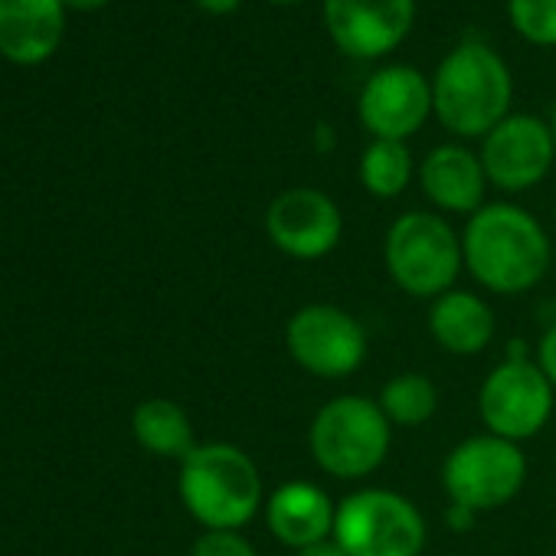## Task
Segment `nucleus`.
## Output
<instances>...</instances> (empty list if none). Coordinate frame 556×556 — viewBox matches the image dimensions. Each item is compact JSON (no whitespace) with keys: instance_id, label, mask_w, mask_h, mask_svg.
Segmentation results:
<instances>
[{"instance_id":"f257e3e1","label":"nucleus","mask_w":556,"mask_h":556,"mask_svg":"<svg viewBox=\"0 0 556 556\" xmlns=\"http://www.w3.org/2000/svg\"><path fill=\"white\" fill-rule=\"evenodd\" d=\"M465 268L494 295H523L536 289L553 262V245L536 216L514 203L481 206L462 236Z\"/></svg>"},{"instance_id":"f03ea898","label":"nucleus","mask_w":556,"mask_h":556,"mask_svg":"<svg viewBox=\"0 0 556 556\" xmlns=\"http://www.w3.org/2000/svg\"><path fill=\"white\" fill-rule=\"evenodd\" d=\"M510 70L481 40H462L435 70L432 112L458 138H484L510 115Z\"/></svg>"},{"instance_id":"7ed1b4c3","label":"nucleus","mask_w":556,"mask_h":556,"mask_svg":"<svg viewBox=\"0 0 556 556\" xmlns=\"http://www.w3.org/2000/svg\"><path fill=\"white\" fill-rule=\"evenodd\" d=\"M184 507L206 530H239L262 507V475L232 442L197 445L177 475Z\"/></svg>"},{"instance_id":"20e7f679","label":"nucleus","mask_w":556,"mask_h":556,"mask_svg":"<svg viewBox=\"0 0 556 556\" xmlns=\"http://www.w3.org/2000/svg\"><path fill=\"white\" fill-rule=\"evenodd\" d=\"M393 442V426L380 403L367 396H334L318 409L308 429V448L318 468L341 481H361L374 475Z\"/></svg>"},{"instance_id":"39448f33","label":"nucleus","mask_w":556,"mask_h":556,"mask_svg":"<svg viewBox=\"0 0 556 556\" xmlns=\"http://www.w3.org/2000/svg\"><path fill=\"white\" fill-rule=\"evenodd\" d=\"M383 265L409 299H439L452 292L465 265L462 239L439 213H403L383 242Z\"/></svg>"},{"instance_id":"423d86ee","label":"nucleus","mask_w":556,"mask_h":556,"mask_svg":"<svg viewBox=\"0 0 556 556\" xmlns=\"http://www.w3.org/2000/svg\"><path fill=\"white\" fill-rule=\"evenodd\" d=\"M331 536L348 556H422L429 530L406 494L364 488L344 497Z\"/></svg>"},{"instance_id":"0eeeda50","label":"nucleus","mask_w":556,"mask_h":556,"mask_svg":"<svg viewBox=\"0 0 556 556\" xmlns=\"http://www.w3.org/2000/svg\"><path fill=\"white\" fill-rule=\"evenodd\" d=\"M523 481H527L523 448L491 432L458 442L442 465V484L452 504H462L475 514L510 504L520 494Z\"/></svg>"},{"instance_id":"6e6552de","label":"nucleus","mask_w":556,"mask_h":556,"mask_svg":"<svg viewBox=\"0 0 556 556\" xmlns=\"http://www.w3.org/2000/svg\"><path fill=\"white\" fill-rule=\"evenodd\" d=\"M292 361L318 380H344L367 361L364 325L338 305H305L286 325Z\"/></svg>"},{"instance_id":"1a4fd4ad","label":"nucleus","mask_w":556,"mask_h":556,"mask_svg":"<svg viewBox=\"0 0 556 556\" xmlns=\"http://www.w3.org/2000/svg\"><path fill=\"white\" fill-rule=\"evenodd\" d=\"M553 383L546 380V374L523 361H504L497 364L478 393V413L481 422L491 435H501L507 442H523L533 439L536 432H543V426L553 416Z\"/></svg>"},{"instance_id":"9d476101","label":"nucleus","mask_w":556,"mask_h":556,"mask_svg":"<svg viewBox=\"0 0 556 556\" xmlns=\"http://www.w3.org/2000/svg\"><path fill=\"white\" fill-rule=\"evenodd\" d=\"M265 232L282 255L315 262L338 249L344 236V216L325 190L289 187L268 203Z\"/></svg>"},{"instance_id":"9b49d317","label":"nucleus","mask_w":556,"mask_h":556,"mask_svg":"<svg viewBox=\"0 0 556 556\" xmlns=\"http://www.w3.org/2000/svg\"><path fill=\"white\" fill-rule=\"evenodd\" d=\"M478 157L488 184L507 193L530 190L549 174L556 157L549 122L536 115H507L494 131L484 135Z\"/></svg>"},{"instance_id":"f8f14e48","label":"nucleus","mask_w":556,"mask_h":556,"mask_svg":"<svg viewBox=\"0 0 556 556\" xmlns=\"http://www.w3.org/2000/svg\"><path fill=\"white\" fill-rule=\"evenodd\" d=\"M429 112L432 83L406 63L377 70L357 99L361 125L380 141H406L426 125Z\"/></svg>"},{"instance_id":"ddd939ff","label":"nucleus","mask_w":556,"mask_h":556,"mask_svg":"<svg viewBox=\"0 0 556 556\" xmlns=\"http://www.w3.org/2000/svg\"><path fill=\"white\" fill-rule=\"evenodd\" d=\"M416 0H325L334 47L351 60H380L413 30Z\"/></svg>"},{"instance_id":"4468645a","label":"nucleus","mask_w":556,"mask_h":556,"mask_svg":"<svg viewBox=\"0 0 556 556\" xmlns=\"http://www.w3.org/2000/svg\"><path fill=\"white\" fill-rule=\"evenodd\" d=\"M334 517L338 507L328 491L312 481H286L265 501V523L271 536L292 549L328 540L334 533Z\"/></svg>"},{"instance_id":"2eb2a0df","label":"nucleus","mask_w":556,"mask_h":556,"mask_svg":"<svg viewBox=\"0 0 556 556\" xmlns=\"http://www.w3.org/2000/svg\"><path fill=\"white\" fill-rule=\"evenodd\" d=\"M63 0H0V53L34 66L56 53L63 40Z\"/></svg>"},{"instance_id":"dca6fc26","label":"nucleus","mask_w":556,"mask_h":556,"mask_svg":"<svg viewBox=\"0 0 556 556\" xmlns=\"http://www.w3.org/2000/svg\"><path fill=\"white\" fill-rule=\"evenodd\" d=\"M426 197L445 213H478L484 206L488 174L481 157L462 144H439L426 154L419 170Z\"/></svg>"},{"instance_id":"f3484780","label":"nucleus","mask_w":556,"mask_h":556,"mask_svg":"<svg viewBox=\"0 0 556 556\" xmlns=\"http://www.w3.org/2000/svg\"><path fill=\"white\" fill-rule=\"evenodd\" d=\"M497 321L491 305L475 292H445L429 308V334L455 357H475L494 341Z\"/></svg>"},{"instance_id":"a211bd4d","label":"nucleus","mask_w":556,"mask_h":556,"mask_svg":"<svg viewBox=\"0 0 556 556\" xmlns=\"http://www.w3.org/2000/svg\"><path fill=\"white\" fill-rule=\"evenodd\" d=\"M131 432L144 452L161 455V458L184 462L197 448V435H193V422H190L187 409L167 396H151V400L138 403V409L131 416Z\"/></svg>"},{"instance_id":"6ab92c4d","label":"nucleus","mask_w":556,"mask_h":556,"mask_svg":"<svg viewBox=\"0 0 556 556\" xmlns=\"http://www.w3.org/2000/svg\"><path fill=\"white\" fill-rule=\"evenodd\" d=\"M380 409L396 429L426 426L439 409V390L422 374H396L380 390Z\"/></svg>"},{"instance_id":"aec40b11","label":"nucleus","mask_w":556,"mask_h":556,"mask_svg":"<svg viewBox=\"0 0 556 556\" xmlns=\"http://www.w3.org/2000/svg\"><path fill=\"white\" fill-rule=\"evenodd\" d=\"M413 180V154L406 141H380L374 138L370 148L361 154V184L367 193L380 200L400 197Z\"/></svg>"},{"instance_id":"412c9836","label":"nucleus","mask_w":556,"mask_h":556,"mask_svg":"<svg viewBox=\"0 0 556 556\" xmlns=\"http://www.w3.org/2000/svg\"><path fill=\"white\" fill-rule=\"evenodd\" d=\"M514 30L533 47H556V0H507Z\"/></svg>"},{"instance_id":"4be33fe9","label":"nucleus","mask_w":556,"mask_h":556,"mask_svg":"<svg viewBox=\"0 0 556 556\" xmlns=\"http://www.w3.org/2000/svg\"><path fill=\"white\" fill-rule=\"evenodd\" d=\"M190 556H258L239 530H203Z\"/></svg>"},{"instance_id":"5701e85b","label":"nucleus","mask_w":556,"mask_h":556,"mask_svg":"<svg viewBox=\"0 0 556 556\" xmlns=\"http://www.w3.org/2000/svg\"><path fill=\"white\" fill-rule=\"evenodd\" d=\"M536 367L546 374V380L553 383L556 390V325L546 328V334L540 338V348H536Z\"/></svg>"},{"instance_id":"b1692460","label":"nucleus","mask_w":556,"mask_h":556,"mask_svg":"<svg viewBox=\"0 0 556 556\" xmlns=\"http://www.w3.org/2000/svg\"><path fill=\"white\" fill-rule=\"evenodd\" d=\"M292 556H348V553L338 546V540H334V536H328V540H318V543H312V546L295 549Z\"/></svg>"},{"instance_id":"393cba45","label":"nucleus","mask_w":556,"mask_h":556,"mask_svg":"<svg viewBox=\"0 0 556 556\" xmlns=\"http://www.w3.org/2000/svg\"><path fill=\"white\" fill-rule=\"evenodd\" d=\"M193 4L200 8V11H206V14H213V17H223V14H232L242 0H193Z\"/></svg>"},{"instance_id":"a878e982","label":"nucleus","mask_w":556,"mask_h":556,"mask_svg":"<svg viewBox=\"0 0 556 556\" xmlns=\"http://www.w3.org/2000/svg\"><path fill=\"white\" fill-rule=\"evenodd\" d=\"M445 520H448L455 530H468V527L475 523V510H468V507H462V504H452L448 514H445Z\"/></svg>"},{"instance_id":"bb28decb","label":"nucleus","mask_w":556,"mask_h":556,"mask_svg":"<svg viewBox=\"0 0 556 556\" xmlns=\"http://www.w3.org/2000/svg\"><path fill=\"white\" fill-rule=\"evenodd\" d=\"M66 8H76V11H96L102 4H109V0H63Z\"/></svg>"},{"instance_id":"cd10ccee","label":"nucleus","mask_w":556,"mask_h":556,"mask_svg":"<svg viewBox=\"0 0 556 556\" xmlns=\"http://www.w3.org/2000/svg\"><path fill=\"white\" fill-rule=\"evenodd\" d=\"M549 131H553V148H556V109H553V118H549Z\"/></svg>"},{"instance_id":"c85d7f7f","label":"nucleus","mask_w":556,"mask_h":556,"mask_svg":"<svg viewBox=\"0 0 556 556\" xmlns=\"http://www.w3.org/2000/svg\"><path fill=\"white\" fill-rule=\"evenodd\" d=\"M268 4H302V0H268Z\"/></svg>"}]
</instances>
